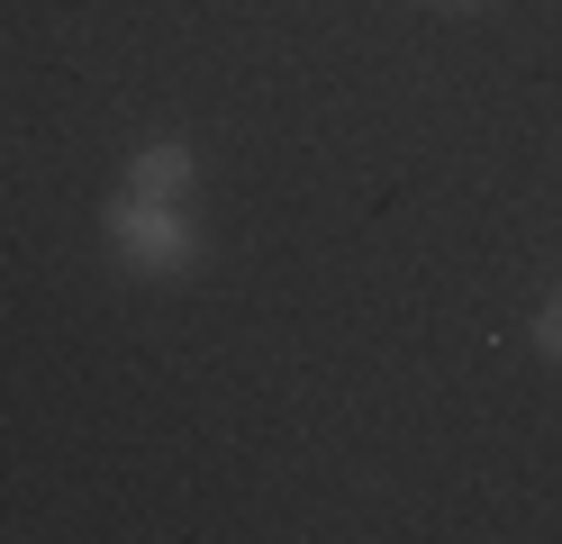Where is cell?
<instances>
[{"instance_id":"obj_4","label":"cell","mask_w":562,"mask_h":544,"mask_svg":"<svg viewBox=\"0 0 562 544\" xmlns=\"http://www.w3.org/2000/svg\"><path fill=\"white\" fill-rule=\"evenodd\" d=\"M445 10H472V0H445Z\"/></svg>"},{"instance_id":"obj_1","label":"cell","mask_w":562,"mask_h":544,"mask_svg":"<svg viewBox=\"0 0 562 544\" xmlns=\"http://www.w3.org/2000/svg\"><path fill=\"white\" fill-rule=\"evenodd\" d=\"M110 254L127 273H146V281H172V273H191L200 264V236H191V218L182 200H119L110 209Z\"/></svg>"},{"instance_id":"obj_3","label":"cell","mask_w":562,"mask_h":544,"mask_svg":"<svg viewBox=\"0 0 562 544\" xmlns=\"http://www.w3.org/2000/svg\"><path fill=\"white\" fill-rule=\"evenodd\" d=\"M536 354H544V363H562V290L536 309Z\"/></svg>"},{"instance_id":"obj_2","label":"cell","mask_w":562,"mask_h":544,"mask_svg":"<svg viewBox=\"0 0 562 544\" xmlns=\"http://www.w3.org/2000/svg\"><path fill=\"white\" fill-rule=\"evenodd\" d=\"M191 145H136V155H127V191L136 200H182L191 191Z\"/></svg>"}]
</instances>
